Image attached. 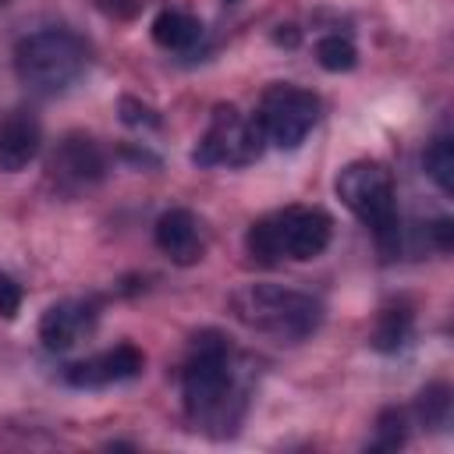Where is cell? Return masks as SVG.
<instances>
[{
  "label": "cell",
  "instance_id": "cell-19",
  "mask_svg": "<svg viewBox=\"0 0 454 454\" xmlns=\"http://www.w3.org/2000/svg\"><path fill=\"white\" fill-rule=\"evenodd\" d=\"M121 117H124V124H131V128H160V114H156L153 106L138 103L135 96H124V99H121Z\"/></svg>",
  "mask_w": 454,
  "mask_h": 454
},
{
  "label": "cell",
  "instance_id": "cell-8",
  "mask_svg": "<svg viewBox=\"0 0 454 454\" xmlns=\"http://www.w3.org/2000/svg\"><path fill=\"white\" fill-rule=\"evenodd\" d=\"M46 170H50V177L57 181V188H64V192H85V188H92L96 181H103L106 156H103V149L96 145V138H89V135H82V131H71V135H64V138L53 145Z\"/></svg>",
  "mask_w": 454,
  "mask_h": 454
},
{
  "label": "cell",
  "instance_id": "cell-14",
  "mask_svg": "<svg viewBox=\"0 0 454 454\" xmlns=\"http://www.w3.org/2000/svg\"><path fill=\"white\" fill-rule=\"evenodd\" d=\"M408 337H411V309L408 305H387L376 319L372 348L383 351V355H394L408 344Z\"/></svg>",
  "mask_w": 454,
  "mask_h": 454
},
{
  "label": "cell",
  "instance_id": "cell-22",
  "mask_svg": "<svg viewBox=\"0 0 454 454\" xmlns=\"http://www.w3.org/2000/svg\"><path fill=\"white\" fill-rule=\"evenodd\" d=\"M227 4H238V0H227Z\"/></svg>",
  "mask_w": 454,
  "mask_h": 454
},
{
  "label": "cell",
  "instance_id": "cell-13",
  "mask_svg": "<svg viewBox=\"0 0 454 454\" xmlns=\"http://www.w3.org/2000/svg\"><path fill=\"white\" fill-rule=\"evenodd\" d=\"M153 39H156V46H163V50L184 53V50H192V46L202 39V21H199L195 14H188V11L167 7V11H160V14L153 18Z\"/></svg>",
  "mask_w": 454,
  "mask_h": 454
},
{
  "label": "cell",
  "instance_id": "cell-4",
  "mask_svg": "<svg viewBox=\"0 0 454 454\" xmlns=\"http://www.w3.org/2000/svg\"><path fill=\"white\" fill-rule=\"evenodd\" d=\"M333 192L372 231L380 252L394 259L401 248V216H397V195H394L390 170L376 160H351L348 167H340Z\"/></svg>",
  "mask_w": 454,
  "mask_h": 454
},
{
  "label": "cell",
  "instance_id": "cell-16",
  "mask_svg": "<svg viewBox=\"0 0 454 454\" xmlns=\"http://www.w3.org/2000/svg\"><path fill=\"white\" fill-rule=\"evenodd\" d=\"M316 60H319V67L340 74V71H351V67L358 64V50H355V43H351L348 35L330 32V35H323V39L316 43Z\"/></svg>",
  "mask_w": 454,
  "mask_h": 454
},
{
  "label": "cell",
  "instance_id": "cell-15",
  "mask_svg": "<svg viewBox=\"0 0 454 454\" xmlns=\"http://www.w3.org/2000/svg\"><path fill=\"white\" fill-rule=\"evenodd\" d=\"M422 167H426V174L433 177V184H436L443 195L454 192V145H450L447 135H436V138L426 145Z\"/></svg>",
  "mask_w": 454,
  "mask_h": 454
},
{
  "label": "cell",
  "instance_id": "cell-23",
  "mask_svg": "<svg viewBox=\"0 0 454 454\" xmlns=\"http://www.w3.org/2000/svg\"><path fill=\"white\" fill-rule=\"evenodd\" d=\"M4 4H7V0H0V7H4Z\"/></svg>",
  "mask_w": 454,
  "mask_h": 454
},
{
  "label": "cell",
  "instance_id": "cell-21",
  "mask_svg": "<svg viewBox=\"0 0 454 454\" xmlns=\"http://www.w3.org/2000/svg\"><path fill=\"white\" fill-rule=\"evenodd\" d=\"M450 231H454V227H450L447 216L433 223V238H436V248H440V252H450Z\"/></svg>",
  "mask_w": 454,
  "mask_h": 454
},
{
  "label": "cell",
  "instance_id": "cell-20",
  "mask_svg": "<svg viewBox=\"0 0 454 454\" xmlns=\"http://www.w3.org/2000/svg\"><path fill=\"white\" fill-rule=\"evenodd\" d=\"M21 298H25L21 284H18L14 277L0 273V319H14L18 309H21Z\"/></svg>",
  "mask_w": 454,
  "mask_h": 454
},
{
  "label": "cell",
  "instance_id": "cell-11",
  "mask_svg": "<svg viewBox=\"0 0 454 454\" xmlns=\"http://www.w3.org/2000/svg\"><path fill=\"white\" fill-rule=\"evenodd\" d=\"M156 248L174 266H195L206 255V234L192 209H167L153 227Z\"/></svg>",
  "mask_w": 454,
  "mask_h": 454
},
{
  "label": "cell",
  "instance_id": "cell-2",
  "mask_svg": "<svg viewBox=\"0 0 454 454\" xmlns=\"http://www.w3.org/2000/svg\"><path fill=\"white\" fill-rule=\"evenodd\" d=\"M231 312L248 330L280 344L309 340L323 323V301L284 284H245L231 294Z\"/></svg>",
  "mask_w": 454,
  "mask_h": 454
},
{
  "label": "cell",
  "instance_id": "cell-9",
  "mask_svg": "<svg viewBox=\"0 0 454 454\" xmlns=\"http://www.w3.org/2000/svg\"><path fill=\"white\" fill-rule=\"evenodd\" d=\"M145 369V355L135 344H114L99 355H89L74 365L64 369V380L78 390H99V387H114L124 380H135Z\"/></svg>",
  "mask_w": 454,
  "mask_h": 454
},
{
  "label": "cell",
  "instance_id": "cell-1",
  "mask_svg": "<svg viewBox=\"0 0 454 454\" xmlns=\"http://www.w3.org/2000/svg\"><path fill=\"white\" fill-rule=\"evenodd\" d=\"M181 404L192 429L213 440L238 433L248 411V372L245 358L220 330H202L192 340L181 365Z\"/></svg>",
  "mask_w": 454,
  "mask_h": 454
},
{
  "label": "cell",
  "instance_id": "cell-6",
  "mask_svg": "<svg viewBox=\"0 0 454 454\" xmlns=\"http://www.w3.org/2000/svg\"><path fill=\"white\" fill-rule=\"evenodd\" d=\"M262 149H266V135L259 121L245 117L231 103H220L192 153V163L195 167H248L262 156Z\"/></svg>",
  "mask_w": 454,
  "mask_h": 454
},
{
  "label": "cell",
  "instance_id": "cell-10",
  "mask_svg": "<svg viewBox=\"0 0 454 454\" xmlns=\"http://www.w3.org/2000/svg\"><path fill=\"white\" fill-rule=\"evenodd\" d=\"M99 309L89 298H64L53 301L39 319V340L46 351H71L96 330Z\"/></svg>",
  "mask_w": 454,
  "mask_h": 454
},
{
  "label": "cell",
  "instance_id": "cell-3",
  "mask_svg": "<svg viewBox=\"0 0 454 454\" xmlns=\"http://www.w3.org/2000/svg\"><path fill=\"white\" fill-rule=\"evenodd\" d=\"M330 234L333 220L319 206H287L259 216L245 234V248L259 266H280L284 259L305 262L323 255Z\"/></svg>",
  "mask_w": 454,
  "mask_h": 454
},
{
  "label": "cell",
  "instance_id": "cell-17",
  "mask_svg": "<svg viewBox=\"0 0 454 454\" xmlns=\"http://www.w3.org/2000/svg\"><path fill=\"white\" fill-rule=\"evenodd\" d=\"M419 419L426 426H443L447 415H450V387L447 383H429L422 394H419Z\"/></svg>",
  "mask_w": 454,
  "mask_h": 454
},
{
  "label": "cell",
  "instance_id": "cell-12",
  "mask_svg": "<svg viewBox=\"0 0 454 454\" xmlns=\"http://www.w3.org/2000/svg\"><path fill=\"white\" fill-rule=\"evenodd\" d=\"M43 145V128L35 121V114L28 110H11L0 121V170L4 174H18L25 170Z\"/></svg>",
  "mask_w": 454,
  "mask_h": 454
},
{
  "label": "cell",
  "instance_id": "cell-18",
  "mask_svg": "<svg viewBox=\"0 0 454 454\" xmlns=\"http://www.w3.org/2000/svg\"><path fill=\"white\" fill-rule=\"evenodd\" d=\"M404 436H408V415L401 408H383L380 419H376V440H372V447L376 450H394V447L404 443Z\"/></svg>",
  "mask_w": 454,
  "mask_h": 454
},
{
  "label": "cell",
  "instance_id": "cell-7",
  "mask_svg": "<svg viewBox=\"0 0 454 454\" xmlns=\"http://www.w3.org/2000/svg\"><path fill=\"white\" fill-rule=\"evenodd\" d=\"M255 121H259V128L266 135V145L298 149L309 138V131L316 128V121H319V99H316V92H309L301 85L277 82V85H270L262 92Z\"/></svg>",
  "mask_w": 454,
  "mask_h": 454
},
{
  "label": "cell",
  "instance_id": "cell-5",
  "mask_svg": "<svg viewBox=\"0 0 454 454\" xmlns=\"http://www.w3.org/2000/svg\"><path fill=\"white\" fill-rule=\"evenodd\" d=\"M89 64V50L74 32L64 28H43L25 35L14 46V71L25 89L39 96H57L71 89Z\"/></svg>",
  "mask_w": 454,
  "mask_h": 454
}]
</instances>
